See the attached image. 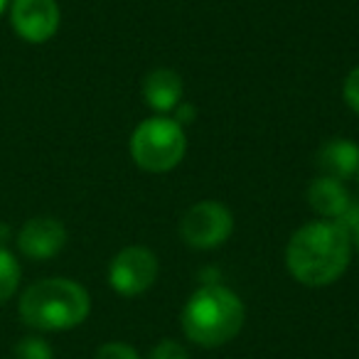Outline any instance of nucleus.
Here are the masks:
<instances>
[{
    "instance_id": "12",
    "label": "nucleus",
    "mask_w": 359,
    "mask_h": 359,
    "mask_svg": "<svg viewBox=\"0 0 359 359\" xmlns=\"http://www.w3.org/2000/svg\"><path fill=\"white\" fill-rule=\"evenodd\" d=\"M20 276H22V271H20V264H18L15 254L0 244V305L8 303V300L18 293Z\"/></svg>"
},
{
    "instance_id": "2",
    "label": "nucleus",
    "mask_w": 359,
    "mask_h": 359,
    "mask_svg": "<svg viewBox=\"0 0 359 359\" xmlns=\"http://www.w3.org/2000/svg\"><path fill=\"white\" fill-rule=\"evenodd\" d=\"M246 323L244 300L222 283L197 288L180 313V327L192 344L217 349L239 337Z\"/></svg>"
},
{
    "instance_id": "19",
    "label": "nucleus",
    "mask_w": 359,
    "mask_h": 359,
    "mask_svg": "<svg viewBox=\"0 0 359 359\" xmlns=\"http://www.w3.org/2000/svg\"><path fill=\"white\" fill-rule=\"evenodd\" d=\"M8 8H11V0H0V15H3Z\"/></svg>"
},
{
    "instance_id": "5",
    "label": "nucleus",
    "mask_w": 359,
    "mask_h": 359,
    "mask_svg": "<svg viewBox=\"0 0 359 359\" xmlns=\"http://www.w3.org/2000/svg\"><path fill=\"white\" fill-rule=\"evenodd\" d=\"M180 239L195 251H212L231 239L234 215L217 200L195 202L180 219Z\"/></svg>"
},
{
    "instance_id": "16",
    "label": "nucleus",
    "mask_w": 359,
    "mask_h": 359,
    "mask_svg": "<svg viewBox=\"0 0 359 359\" xmlns=\"http://www.w3.org/2000/svg\"><path fill=\"white\" fill-rule=\"evenodd\" d=\"M342 99L352 114L359 116V67H354L342 84Z\"/></svg>"
},
{
    "instance_id": "14",
    "label": "nucleus",
    "mask_w": 359,
    "mask_h": 359,
    "mask_svg": "<svg viewBox=\"0 0 359 359\" xmlns=\"http://www.w3.org/2000/svg\"><path fill=\"white\" fill-rule=\"evenodd\" d=\"M94 359H140V354L126 342H106L96 349Z\"/></svg>"
},
{
    "instance_id": "17",
    "label": "nucleus",
    "mask_w": 359,
    "mask_h": 359,
    "mask_svg": "<svg viewBox=\"0 0 359 359\" xmlns=\"http://www.w3.org/2000/svg\"><path fill=\"white\" fill-rule=\"evenodd\" d=\"M170 116H172V118L177 121V123L182 126V128H185V126H190L192 121L197 118V106H192L190 101L182 99V101H180V104H177V109H175Z\"/></svg>"
},
{
    "instance_id": "6",
    "label": "nucleus",
    "mask_w": 359,
    "mask_h": 359,
    "mask_svg": "<svg viewBox=\"0 0 359 359\" xmlns=\"http://www.w3.org/2000/svg\"><path fill=\"white\" fill-rule=\"evenodd\" d=\"M160 276V261L148 246H126L109 264V285L123 298H138L155 285Z\"/></svg>"
},
{
    "instance_id": "7",
    "label": "nucleus",
    "mask_w": 359,
    "mask_h": 359,
    "mask_svg": "<svg viewBox=\"0 0 359 359\" xmlns=\"http://www.w3.org/2000/svg\"><path fill=\"white\" fill-rule=\"evenodd\" d=\"M62 13L57 0H11V25L20 40L45 45L57 35Z\"/></svg>"
},
{
    "instance_id": "18",
    "label": "nucleus",
    "mask_w": 359,
    "mask_h": 359,
    "mask_svg": "<svg viewBox=\"0 0 359 359\" xmlns=\"http://www.w3.org/2000/svg\"><path fill=\"white\" fill-rule=\"evenodd\" d=\"M352 246H354V249L359 251V226H357V229L352 231Z\"/></svg>"
},
{
    "instance_id": "15",
    "label": "nucleus",
    "mask_w": 359,
    "mask_h": 359,
    "mask_svg": "<svg viewBox=\"0 0 359 359\" xmlns=\"http://www.w3.org/2000/svg\"><path fill=\"white\" fill-rule=\"evenodd\" d=\"M148 359H190V354H187V349L182 347V344L175 342V339H160V342L150 349Z\"/></svg>"
},
{
    "instance_id": "3",
    "label": "nucleus",
    "mask_w": 359,
    "mask_h": 359,
    "mask_svg": "<svg viewBox=\"0 0 359 359\" xmlns=\"http://www.w3.org/2000/svg\"><path fill=\"white\" fill-rule=\"evenodd\" d=\"M18 313L22 323L37 332H65L89 318L91 295L72 278H42L22 290Z\"/></svg>"
},
{
    "instance_id": "8",
    "label": "nucleus",
    "mask_w": 359,
    "mask_h": 359,
    "mask_svg": "<svg viewBox=\"0 0 359 359\" xmlns=\"http://www.w3.org/2000/svg\"><path fill=\"white\" fill-rule=\"evenodd\" d=\"M18 251L30 261H50L67 246V226L57 217H32L18 231Z\"/></svg>"
},
{
    "instance_id": "4",
    "label": "nucleus",
    "mask_w": 359,
    "mask_h": 359,
    "mask_svg": "<svg viewBox=\"0 0 359 359\" xmlns=\"http://www.w3.org/2000/svg\"><path fill=\"white\" fill-rule=\"evenodd\" d=\"M128 148L143 172L163 175L185 160L187 133L172 116H150L135 126Z\"/></svg>"
},
{
    "instance_id": "20",
    "label": "nucleus",
    "mask_w": 359,
    "mask_h": 359,
    "mask_svg": "<svg viewBox=\"0 0 359 359\" xmlns=\"http://www.w3.org/2000/svg\"><path fill=\"white\" fill-rule=\"evenodd\" d=\"M357 182H359V172H357Z\"/></svg>"
},
{
    "instance_id": "13",
    "label": "nucleus",
    "mask_w": 359,
    "mask_h": 359,
    "mask_svg": "<svg viewBox=\"0 0 359 359\" xmlns=\"http://www.w3.org/2000/svg\"><path fill=\"white\" fill-rule=\"evenodd\" d=\"M13 359H55V349L45 337L30 334L13 347Z\"/></svg>"
},
{
    "instance_id": "11",
    "label": "nucleus",
    "mask_w": 359,
    "mask_h": 359,
    "mask_svg": "<svg viewBox=\"0 0 359 359\" xmlns=\"http://www.w3.org/2000/svg\"><path fill=\"white\" fill-rule=\"evenodd\" d=\"M320 175L334 180H352L359 172V145L352 138H330L318 150Z\"/></svg>"
},
{
    "instance_id": "10",
    "label": "nucleus",
    "mask_w": 359,
    "mask_h": 359,
    "mask_svg": "<svg viewBox=\"0 0 359 359\" xmlns=\"http://www.w3.org/2000/svg\"><path fill=\"white\" fill-rule=\"evenodd\" d=\"M308 205L318 217L327 222H337L352 205V197H349V190L342 180L318 175L308 185Z\"/></svg>"
},
{
    "instance_id": "9",
    "label": "nucleus",
    "mask_w": 359,
    "mask_h": 359,
    "mask_svg": "<svg viewBox=\"0 0 359 359\" xmlns=\"http://www.w3.org/2000/svg\"><path fill=\"white\" fill-rule=\"evenodd\" d=\"M140 96H143L145 106L155 111V116H170L177 109L180 101L185 99V79L175 69L158 67L143 76Z\"/></svg>"
},
{
    "instance_id": "1",
    "label": "nucleus",
    "mask_w": 359,
    "mask_h": 359,
    "mask_svg": "<svg viewBox=\"0 0 359 359\" xmlns=\"http://www.w3.org/2000/svg\"><path fill=\"white\" fill-rule=\"evenodd\" d=\"M352 249V236L337 222H308L285 244V269L308 288H327L347 273Z\"/></svg>"
}]
</instances>
